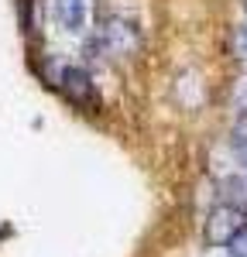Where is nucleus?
Here are the masks:
<instances>
[{"instance_id": "f257e3e1", "label": "nucleus", "mask_w": 247, "mask_h": 257, "mask_svg": "<svg viewBox=\"0 0 247 257\" xmlns=\"http://www.w3.org/2000/svg\"><path fill=\"white\" fill-rule=\"evenodd\" d=\"M93 48H100L103 55H110V59H131V55L141 52V28L131 18H124V14H113L100 28Z\"/></svg>"}, {"instance_id": "f03ea898", "label": "nucleus", "mask_w": 247, "mask_h": 257, "mask_svg": "<svg viewBox=\"0 0 247 257\" xmlns=\"http://www.w3.org/2000/svg\"><path fill=\"white\" fill-rule=\"evenodd\" d=\"M55 86H59V93L72 106H79V110H96L100 106V93H96V82L93 76L82 69V65H62L59 72H55Z\"/></svg>"}, {"instance_id": "7ed1b4c3", "label": "nucleus", "mask_w": 247, "mask_h": 257, "mask_svg": "<svg viewBox=\"0 0 247 257\" xmlns=\"http://www.w3.org/2000/svg\"><path fill=\"white\" fill-rule=\"evenodd\" d=\"M244 230H247V213L244 209H237V206H230V202H220V206H213L209 216H206L203 240L209 247H226L230 240L237 237V233H244Z\"/></svg>"}, {"instance_id": "20e7f679", "label": "nucleus", "mask_w": 247, "mask_h": 257, "mask_svg": "<svg viewBox=\"0 0 247 257\" xmlns=\"http://www.w3.org/2000/svg\"><path fill=\"white\" fill-rule=\"evenodd\" d=\"M52 18L59 21L62 31H69V35H79L82 28H86L89 7H86V0H52Z\"/></svg>"}, {"instance_id": "39448f33", "label": "nucleus", "mask_w": 247, "mask_h": 257, "mask_svg": "<svg viewBox=\"0 0 247 257\" xmlns=\"http://www.w3.org/2000/svg\"><path fill=\"white\" fill-rule=\"evenodd\" d=\"M220 196H223L220 202H230V206L247 213V172L244 175H226L220 182Z\"/></svg>"}, {"instance_id": "423d86ee", "label": "nucleus", "mask_w": 247, "mask_h": 257, "mask_svg": "<svg viewBox=\"0 0 247 257\" xmlns=\"http://www.w3.org/2000/svg\"><path fill=\"white\" fill-rule=\"evenodd\" d=\"M226 254H230V257H247V230H244V233H237V237L226 243Z\"/></svg>"}, {"instance_id": "0eeeda50", "label": "nucleus", "mask_w": 247, "mask_h": 257, "mask_svg": "<svg viewBox=\"0 0 247 257\" xmlns=\"http://www.w3.org/2000/svg\"><path fill=\"white\" fill-rule=\"evenodd\" d=\"M233 144H237V148H247V110L237 117V123H233Z\"/></svg>"}, {"instance_id": "6e6552de", "label": "nucleus", "mask_w": 247, "mask_h": 257, "mask_svg": "<svg viewBox=\"0 0 247 257\" xmlns=\"http://www.w3.org/2000/svg\"><path fill=\"white\" fill-rule=\"evenodd\" d=\"M233 48H237L240 59H247V24H244V28H237V35H233Z\"/></svg>"}, {"instance_id": "1a4fd4ad", "label": "nucleus", "mask_w": 247, "mask_h": 257, "mask_svg": "<svg viewBox=\"0 0 247 257\" xmlns=\"http://www.w3.org/2000/svg\"><path fill=\"white\" fill-rule=\"evenodd\" d=\"M237 110H240V113L247 110V79L240 82V89H237Z\"/></svg>"}, {"instance_id": "9d476101", "label": "nucleus", "mask_w": 247, "mask_h": 257, "mask_svg": "<svg viewBox=\"0 0 247 257\" xmlns=\"http://www.w3.org/2000/svg\"><path fill=\"white\" fill-rule=\"evenodd\" d=\"M240 165L247 168V148H240Z\"/></svg>"}, {"instance_id": "9b49d317", "label": "nucleus", "mask_w": 247, "mask_h": 257, "mask_svg": "<svg viewBox=\"0 0 247 257\" xmlns=\"http://www.w3.org/2000/svg\"><path fill=\"white\" fill-rule=\"evenodd\" d=\"M244 11H247V0H244Z\"/></svg>"}]
</instances>
